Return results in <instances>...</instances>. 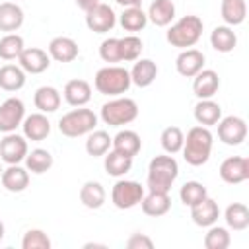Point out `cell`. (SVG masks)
Here are the masks:
<instances>
[{
    "label": "cell",
    "instance_id": "6da1fadb",
    "mask_svg": "<svg viewBox=\"0 0 249 249\" xmlns=\"http://www.w3.org/2000/svg\"><path fill=\"white\" fill-rule=\"evenodd\" d=\"M212 132L208 130V126L196 124L193 126L183 142V158L189 165H204L210 160V152H212Z\"/></svg>",
    "mask_w": 249,
    "mask_h": 249
},
{
    "label": "cell",
    "instance_id": "7a4b0ae2",
    "mask_svg": "<svg viewBox=\"0 0 249 249\" xmlns=\"http://www.w3.org/2000/svg\"><path fill=\"white\" fill-rule=\"evenodd\" d=\"M177 175H179V163L171 154L169 156H156L148 165V179H146L148 191L169 193Z\"/></svg>",
    "mask_w": 249,
    "mask_h": 249
},
{
    "label": "cell",
    "instance_id": "3957f363",
    "mask_svg": "<svg viewBox=\"0 0 249 249\" xmlns=\"http://www.w3.org/2000/svg\"><path fill=\"white\" fill-rule=\"evenodd\" d=\"M202 19L198 16H183L181 19H177L165 33V39L171 47L177 49H191L198 43V39L202 37Z\"/></svg>",
    "mask_w": 249,
    "mask_h": 249
},
{
    "label": "cell",
    "instance_id": "277c9868",
    "mask_svg": "<svg viewBox=\"0 0 249 249\" xmlns=\"http://www.w3.org/2000/svg\"><path fill=\"white\" fill-rule=\"evenodd\" d=\"M130 72L123 66H103L97 70L95 78H93V86L99 93L109 95V97H117L128 91L130 88Z\"/></svg>",
    "mask_w": 249,
    "mask_h": 249
},
{
    "label": "cell",
    "instance_id": "5b68a950",
    "mask_svg": "<svg viewBox=\"0 0 249 249\" xmlns=\"http://www.w3.org/2000/svg\"><path fill=\"white\" fill-rule=\"evenodd\" d=\"M97 126V115L91 109L78 107L68 111L58 121V130L68 138H78L84 134H89Z\"/></svg>",
    "mask_w": 249,
    "mask_h": 249
},
{
    "label": "cell",
    "instance_id": "8992f818",
    "mask_svg": "<svg viewBox=\"0 0 249 249\" xmlns=\"http://www.w3.org/2000/svg\"><path fill=\"white\" fill-rule=\"evenodd\" d=\"M101 121L109 126H123L138 117V105L130 97H115L101 105Z\"/></svg>",
    "mask_w": 249,
    "mask_h": 249
},
{
    "label": "cell",
    "instance_id": "52a82bcc",
    "mask_svg": "<svg viewBox=\"0 0 249 249\" xmlns=\"http://www.w3.org/2000/svg\"><path fill=\"white\" fill-rule=\"evenodd\" d=\"M144 187L138 181H117L111 189V200L119 210H128L134 208L136 204H140L142 196H144Z\"/></svg>",
    "mask_w": 249,
    "mask_h": 249
},
{
    "label": "cell",
    "instance_id": "ba28073f",
    "mask_svg": "<svg viewBox=\"0 0 249 249\" xmlns=\"http://www.w3.org/2000/svg\"><path fill=\"white\" fill-rule=\"evenodd\" d=\"M25 119V105L19 97H8L0 103V132H16Z\"/></svg>",
    "mask_w": 249,
    "mask_h": 249
},
{
    "label": "cell",
    "instance_id": "9c48e42d",
    "mask_svg": "<svg viewBox=\"0 0 249 249\" xmlns=\"http://www.w3.org/2000/svg\"><path fill=\"white\" fill-rule=\"evenodd\" d=\"M29 148H27V138L16 132H8L2 140H0V160L8 165L14 163H21L27 156Z\"/></svg>",
    "mask_w": 249,
    "mask_h": 249
},
{
    "label": "cell",
    "instance_id": "30bf717a",
    "mask_svg": "<svg viewBox=\"0 0 249 249\" xmlns=\"http://www.w3.org/2000/svg\"><path fill=\"white\" fill-rule=\"evenodd\" d=\"M218 138L226 146H239L247 138V124L241 117L230 115L218 121Z\"/></svg>",
    "mask_w": 249,
    "mask_h": 249
},
{
    "label": "cell",
    "instance_id": "8fae6325",
    "mask_svg": "<svg viewBox=\"0 0 249 249\" xmlns=\"http://www.w3.org/2000/svg\"><path fill=\"white\" fill-rule=\"evenodd\" d=\"M115 23H117V16L109 4L99 2L97 6L86 12V25L93 33H107L115 27Z\"/></svg>",
    "mask_w": 249,
    "mask_h": 249
},
{
    "label": "cell",
    "instance_id": "7c38bea8",
    "mask_svg": "<svg viewBox=\"0 0 249 249\" xmlns=\"http://www.w3.org/2000/svg\"><path fill=\"white\" fill-rule=\"evenodd\" d=\"M220 177L228 185H239L249 179V160L243 156H230L220 163Z\"/></svg>",
    "mask_w": 249,
    "mask_h": 249
},
{
    "label": "cell",
    "instance_id": "4fadbf2b",
    "mask_svg": "<svg viewBox=\"0 0 249 249\" xmlns=\"http://www.w3.org/2000/svg\"><path fill=\"white\" fill-rule=\"evenodd\" d=\"M18 60L25 74H41L51 66L49 53L39 47H25Z\"/></svg>",
    "mask_w": 249,
    "mask_h": 249
},
{
    "label": "cell",
    "instance_id": "5bb4252c",
    "mask_svg": "<svg viewBox=\"0 0 249 249\" xmlns=\"http://www.w3.org/2000/svg\"><path fill=\"white\" fill-rule=\"evenodd\" d=\"M218 88H220V76L212 68H202L196 76H193V93L198 99L214 97Z\"/></svg>",
    "mask_w": 249,
    "mask_h": 249
},
{
    "label": "cell",
    "instance_id": "9a60e30c",
    "mask_svg": "<svg viewBox=\"0 0 249 249\" xmlns=\"http://www.w3.org/2000/svg\"><path fill=\"white\" fill-rule=\"evenodd\" d=\"M204 54L198 51V49H183L179 53V56L175 58V68L181 76L185 78H193L196 76L202 68H204Z\"/></svg>",
    "mask_w": 249,
    "mask_h": 249
},
{
    "label": "cell",
    "instance_id": "2e32d148",
    "mask_svg": "<svg viewBox=\"0 0 249 249\" xmlns=\"http://www.w3.org/2000/svg\"><path fill=\"white\" fill-rule=\"evenodd\" d=\"M47 53L56 62H72L80 54V47L72 37H54L51 39Z\"/></svg>",
    "mask_w": 249,
    "mask_h": 249
},
{
    "label": "cell",
    "instance_id": "e0dca14e",
    "mask_svg": "<svg viewBox=\"0 0 249 249\" xmlns=\"http://www.w3.org/2000/svg\"><path fill=\"white\" fill-rule=\"evenodd\" d=\"M21 128H23V136L27 140H35V142L45 140L51 134V123H49L47 115L41 111L27 115L21 123Z\"/></svg>",
    "mask_w": 249,
    "mask_h": 249
},
{
    "label": "cell",
    "instance_id": "ac0fdd59",
    "mask_svg": "<svg viewBox=\"0 0 249 249\" xmlns=\"http://www.w3.org/2000/svg\"><path fill=\"white\" fill-rule=\"evenodd\" d=\"M191 218H193V222L196 226L208 228V226H212V224L218 222V218H220V206H218V202L214 198L206 196L198 204L191 206Z\"/></svg>",
    "mask_w": 249,
    "mask_h": 249
},
{
    "label": "cell",
    "instance_id": "d6986e66",
    "mask_svg": "<svg viewBox=\"0 0 249 249\" xmlns=\"http://www.w3.org/2000/svg\"><path fill=\"white\" fill-rule=\"evenodd\" d=\"M0 181H2V187L6 191H10V193H21L29 185V171H27V167H21L19 163H14V165H8L2 171Z\"/></svg>",
    "mask_w": 249,
    "mask_h": 249
},
{
    "label": "cell",
    "instance_id": "ffe728a7",
    "mask_svg": "<svg viewBox=\"0 0 249 249\" xmlns=\"http://www.w3.org/2000/svg\"><path fill=\"white\" fill-rule=\"evenodd\" d=\"M140 206H142V212L146 216H152V218H160V216H165L171 208V198L167 193H158V191H150L148 195L142 196L140 200Z\"/></svg>",
    "mask_w": 249,
    "mask_h": 249
},
{
    "label": "cell",
    "instance_id": "44dd1931",
    "mask_svg": "<svg viewBox=\"0 0 249 249\" xmlns=\"http://www.w3.org/2000/svg\"><path fill=\"white\" fill-rule=\"evenodd\" d=\"M64 101L72 107H84L91 99V86L86 80H70L64 86Z\"/></svg>",
    "mask_w": 249,
    "mask_h": 249
},
{
    "label": "cell",
    "instance_id": "7402d4cb",
    "mask_svg": "<svg viewBox=\"0 0 249 249\" xmlns=\"http://www.w3.org/2000/svg\"><path fill=\"white\" fill-rule=\"evenodd\" d=\"M158 76V66L150 58H136L132 70H130V82L138 88H148L154 84Z\"/></svg>",
    "mask_w": 249,
    "mask_h": 249
},
{
    "label": "cell",
    "instance_id": "603a6c76",
    "mask_svg": "<svg viewBox=\"0 0 249 249\" xmlns=\"http://www.w3.org/2000/svg\"><path fill=\"white\" fill-rule=\"evenodd\" d=\"M33 103L35 107L41 111V113H54L60 103H62V95L56 88L53 86H41L35 89V95H33Z\"/></svg>",
    "mask_w": 249,
    "mask_h": 249
},
{
    "label": "cell",
    "instance_id": "cb8c5ba5",
    "mask_svg": "<svg viewBox=\"0 0 249 249\" xmlns=\"http://www.w3.org/2000/svg\"><path fill=\"white\" fill-rule=\"evenodd\" d=\"M193 115H195V121L198 124L212 126V124H218V121L222 119V107L212 97L210 99H198V103L195 105Z\"/></svg>",
    "mask_w": 249,
    "mask_h": 249
},
{
    "label": "cell",
    "instance_id": "d4e9b609",
    "mask_svg": "<svg viewBox=\"0 0 249 249\" xmlns=\"http://www.w3.org/2000/svg\"><path fill=\"white\" fill-rule=\"evenodd\" d=\"M23 10L16 2H2L0 4V31L14 33L23 25Z\"/></svg>",
    "mask_w": 249,
    "mask_h": 249
},
{
    "label": "cell",
    "instance_id": "484cf974",
    "mask_svg": "<svg viewBox=\"0 0 249 249\" xmlns=\"http://www.w3.org/2000/svg\"><path fill=\"white\" fill-rule=\"evenodd\" d=\"M25 72L19 64H4L0 66V89L18 91L25 86Z\"/></svg>",
    "mask_w": 249,
    "mask_h": 249
},
{
    "label": "cell",
    "instance_id": "4316f807",
    "mask_svg": "<svg viewBox=\"0 0 249 249\" xmlns=\"http://www.w3.org/2000/svg\"><path fill=\"white\" fill-rule=\"evenodd\" d=\"M140 148H142V140H140L138 132H134V130L124 128V130H119L113 136V150H117L124 156L134 158L140 152Z\"/></svg>",
    "mask_w": 249,
    "mask_h": 249
},
{
    "label": "cell",
    "instance_id": "83f0119b",
    "mask_svg": "<svg viewBox=\"0 0 249 249\" xmlns=\"http://www.w3.org/2000/svg\"><path fill=\"white\" fill-rule=\"evenodd\" d=\"M105 198H107V193L99 181H86L80 189V202L86 208H91V210L101 208L105 204Z\"/></svg>",
    "mask_w": 249,
    "mask_h": 249
},
{
    "label": "cell",
    "instance_id": "f1b7e54d",
    "mask_svg": "<svg viewBox=\"0 0 249 249\" xmlns=\"http://www.w3.org/2000/svg\"><path fill=\"white\" fill-rule=\"evenodd\" d=\"M148 19L158 25V27H165L173 21L175 18V4L171 0H154L148 8Z\"/></svg>",
    "mask_w": 249,
    "mask_h": 249
},
{
    "label": "cell",
    "instance_id": "f546056e",
    "mask_svg": "<svg viewBox=\"0 0 249 249\" xmlns=\"http://www.w3.org/2000/svg\"><path fill=\"white\" fill-rule=\"evenodd\" d=\"M210 45L218 53H231L237 45V35L230 25H218L210 33Z\"/></svg>",
    "mask_w": 249,
    "mask_h": 249
},
{
    "label": "cell",
    "instance_id": "4dcf8cb0",
    "mask_svg": "<svg viewBox=\"0 0 249 249\" xmlns=\"http://www.w3.org/2000/svg\"><path fill=\"white\" fill-rule=\"evenodd\" d=\"M224 220L233 231H243L249 226V208L243 202H231L224 210Z\"/></svg>",
    "mask_w": 249,
    "mask_h": 249
},
{
    "label": "cell",
    "instance_id": "1f68e13d",
    "mask_svg": "<svg viewBox=\"0 0 249 249\" xmlns=\"http://www.w3.org/2000/svg\"><path fill=\"white\" fill-rule=\"evenodd\" d=\"M23 161H25L27 171L37 173V175L49 171V169L53 167V163H54L53 154H51L49 150H45V148H35V150H31V152H27V156H25Z\"/></svg>",
    "mask_w": 249,
    "mask_h": 249
},
{
    "label": "cell",
    "instance_id": "d6a6232c",
    "mask_svg": "<svg viewBox=\"0 0 249 249\" xmlns=\"http://www.w3.org/2000/svg\"><path fill=\"white\" fill-rule=\"evenodd\" d=\"M103 167L109 175L113 177H121L124 173H128L132 169V158L130 156H124L117 150H109L105 154V160H103Z\"/></svg>",
    "mask_w": 249,
    "mask_h": 249
},
{
    "label": "cell",
    "instance_id": "836d02e7",
    "mask_svg": "<svg viewBox=\"0 0 249 249\" xmlns=\"http://www.w3.org/2000/svg\"><path fill=\"white\" fill-rule=\"evenodd\" d=\"M119 21H121V27H123L124 31L136 33V31H142V29L146 27L148 16H146V12H144L140 6H128V8L123 10Z\"/></svg>",
    "mask_w": 249,
    "mask_h": 249
},
{
    "label": "cell",
    "instance_id": "e575fe53",
    "mask_svg": "<svg viewBox=\"0 0 249 249\" xmlns=\"http://www.w3.org/2000/svg\"><path fill=\"white\" fill-rule=\"evenodd\" d=\"M113 146V138L109 136V132L105 130H91L88 134V140H86V152L93 158H99V156H105Z\"/></svg>",
    "mask_w": 249,
    "mask_h": 249
},
{
    "label": "cell",
    "instance_id": "d590c367",
    "mask_svg": "<svg viewBox=\"0 0 249 249\" xmlns=\"http://www.w3.org/2000/svg\"><path fill=\"white\" fill-rule=\"evenodd\" d=\"M222 19L226 21V25L233 27L245 21L247 16V6L245 0H222Z\"/></svg>",
    "mask_w": 249,
    "mask_h": 249
},
{
    "label": "cell",
    "instance_id": "8d00e7d4",
    "mask_svg": "<svg viewBox=\"0 0 249 249\" xmlns=\"http://www.w3.org/2000/svg\"><path fill=\"white\" fill-rule=\"evenodd\" d=\"M23 49H25L23 37L18 35V33H6L0 39V58L2 60H16V58H19Z\"/></svg>",
    "mask_w": 249,
    "mask_h": 249
},
{
    "label": "cell",
    "instance_id": "74e56055",
    "mask_svg": "<svg viewBox=\"0 0 249 249\" xmlns=\"http://www.w3.org/2000/svg\"><path fill=\"white\" fill-rule=\"evenodd\" d=\"M208 196V191H206V187L202 185V183H198V181H187L183 187H181V191H179V198H181V202L185 204V206H195V204H198L200 200H204Z\"/></svg>",
    "mask_w": 249,
    "mask_h": 249
},
{
    "label": "cell",
    "instance_id": "f35d334b",
    "mask_svg": "<svg viewBox=\"0 0 249 249\" xmlns=\"http://www.w3.org/2000/svg\"><path fill=\"white\" fill-rule=\"evenodd\" d=\"M230 241H231V237H230V231L226 228L216 226V224L208 226V231L204 235V247L206 249H228Z\"/></svg>",
    "mask_w": 249,
    "mask_h": 249
},
{
    "label": "cell",
    "instance_id": "ab89813d",
    "mask_svg": "<svg viewBox=\"0 0 249 249\" xmlns=\"http://www.w3.org/2000/svg\"><path fill=\"white\" fill-rule=\"evenodd\" d=\"M119 47H121V60L132 62V60L140 58L142 49H144V43L136 35H126V37H121L119 39Z\"/></svg>",
    "mask_w": 249,
    "mask_h": 249
},
{
    "label": "cell",
    "instance_id": "60d3db41",
    "mask_svg": "<svg viewBox=\"0 0 249 249\" xmlns=\"http://www.w3.org/2000/svg\"><path fill=\"white\" fill-rule=\"evenodd\" d=\"M161 148L167 152V154H177V152H181V148H183V142H185V134H183V130L179 128V126H167V128H163V132H161Z\"/></svg>",
    "mask_w": 249,
    "mask_h": 249
},
{
    "label": "cell",
    "instance_id": "b9f144b4",
    "mask_svg": "<svg viewBox=\"0 0 249 249\" xmlns=\"http://www.w3.org/2000/svg\"><path fill=\"white\" fill-rule=\"evenodd\" d=\"M21 247L23 249H49L51 247V239H49V235L43 230L31 228V230H27L23 233Z\"/></svg>",
    "mask_w": 249,
    "mask_h": 249
},
{
    "label": "cell",
    "instance_id": "7bdbcfd3",
    "mask_svg": "<svg viewBox=\"0 0 249 249\" xmlns=\"http://www.w3.org/2000/svg\"><path fill=\"white\" fill-rule=\"evenodd\" d=\"M99 56L103 62H121V47L117 37H109L99 45Z\"/></svg>",
    "mask_w": 249,
    "mask_h": 249
},
{
    "label": "cell",
    "instance_id": "ee69618b",
    "mask_svg": "<svg viewBox=\"0 0 249 249\" xmlns=\"http://www.w3.org/2000/svg\"><path fill=\"white\" fill-rule=\"evenodd\" d=\"M126 247L128 249H152L154 241L146 233H132L128 237V241H126Z\"/></svg>",
    "mask_w": 249,
    "mask_h": 249
},
{
    "label": "cell",
    "instance_id": "f6af8a7d",
    "mask_svg": "<svg viewBox=\"0 0 249 249\" xmlns=\"http://www.w3.org/2000/svg\"><path fill=\"white\" fill-rule=\"evenodd\" d=\"M74 2H76V6H78L80 10H84V12H88V10H91L93 6L99 4V0H74Z\"/></svg>",
    "mask_w": 249,
    "mask_h": 249
},
{
    "label": "cell",
    "instance_id": "bcb514c9",
    "mask_svg": "<svg viewBox=\"0 0 249 249\" xmlns=\"http://www.w3.org/2000/svg\"><path fill=\"white\" fill-rule=\"evenodd\" d=\"M119 6H123V8H128L130 6V0H115Z\"/></svg>",
    "mask_w": 249,
    "mask_h": 249
},
{
    "label": "cell",
    "instance_id": "7dc6e473",
    "mask_svg": "<svg viewBox=\"0 0 249 249\" xmlns=\"http://www.w3.org/2000/svg\"><path fill=\"white\" fill-rule=\"evenodd\" d=\"M4 235H6V228H4V222L0 220V241L4 239Z\"/></svg>",
    "mask_w": 249,
    "mask_h": 249
},
{
    "label": "cell",
    "instance_id": "c3c4849f",
    "mask_svg": "<svg viewBox=\"0 0 249 249\" xmlns=\"http://www.w3.org/2000/svg\"><path fill=\"white\" fill-rule=\"evenodd\" d=\"M142 4V0H130V6H140Z\"/></svg>",
    "mask_w": 249,
    "mask_h": 249
},
{
    "label": "cell",
    "instance_id": "681fc988",
    "mask_svg": "<svg viewBox=\"0 0 249 249\" xmlns=\"http://www.w3.org/2000/svg\"><path fill=\"white\" fill-rule=\"evenodd\" d=\"M2 171H4V169H2V165H0V175H2Z\"/></svg>",
    "mask_w": 249,
    "mask_h": 249
}]
</instances>
